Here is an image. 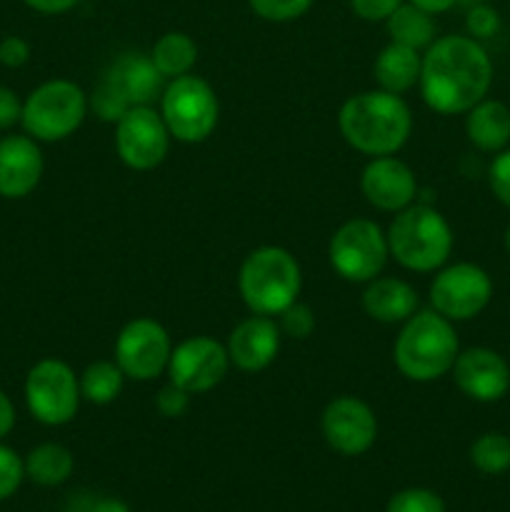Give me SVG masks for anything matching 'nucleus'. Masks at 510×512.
Masks as SVG:
<instances>
[{"label": "nucleus", "mask_w": 510, "mask_h": 512, "mask_svg": "<svg viewBox=\"0 0 510 512\" xmlns=\"http://www.w3.org/2000/svg\"><path fill=\"white\" fill-rule=\"evenodd\" d=\"M493 63L470 35H443L425 48L418 88L425 105L440 115L468 113L488 95Z\"/></svg>", "instance_id": "obj_1"}, {"label": "nucleus", "mask_w": 510, "mask_h": 512, "mask_svg": "<svg viewBox=\"0 0 510 512\" xmlns=\"http://www.w3.org/2000/svg\"><path fill=\"white\" fill-rule=\"evenodd\" d=\"M340 135L358 153L378 158L395 155L413 133V113L400 95L365 90L350 95L338 113Z\"/></svg>", "instance_id": "obj_2"}, {"label": "nucleus", "mask_w": 510, "mask_h": 512, "mask_svg": "<svg viewBox=\"0 0 510 512\" xmlns=\"http://www.w3.org/2000/svg\"><path fill=\"white\" fill-rule=\"evenodd\" d=\"M460 353L453 323L435 310L410 315L393 345V363L413 383H433L453 370Z\"/></svg>", "instance_id": "obj_3"}, {"label": "nucleus", "mask_w": 510, "mask_h": 512, "mask_svg": "<svg viewBox=\"0 0 510 512\" xmlns=\"http://www.w3.org/2000/svg\"><path fill=\"white\" fill-rule=\"evenodd\" d=\"M303 270L295 255L280 245L255 248L240 265L238 290L250 313L278 318L298 300Z\"/></svg>", "instance_id": "obj_4"}, {"label": "nucleus", "mask_w": 510, "mask_h": 512, "mask_svg": "<svg viewBox=\"0 0 510 512\" xmlns=\"http://www.w3.org/2000/svg\"><path fill=\"white\" fill-rule=\"evenodd\" d=\"M390 258L413 273H433L445 265L453 250V230L433 205L413 203L395 213L385 230Z\"/></svg>", "instance_id": "obj_5"}, {"label": "nucleus", "mask_w": 510, "mask_h": 512, "mask_svg": "<svg viewBox=\"0 0 510 512\" xmlns=\"http://www.w3.org/2000/svg\"><path fill=\"white\" fill-rule=\"evenodd\" d=\"M90 100L78 83L65 78L38 85L23 100L20 125L38 143H58L83 125Z\"/></svg>", "instance_id": "obj_6"}, {"label": "nucleus", "mask_w": 510, "mask_h": 512, "mask_svg": "<svg viewBox=\"0 0 510 512\" xmlns=\"http://www.w3.org/2000/svg\"><path fill=\"white\" fill-rule=\"evenodd\" d=\"M160 115L180 143H203L218 128L220 103L213 85L198 75L168 80L160 95Z\"/></svg>", "instance_id": "obj_7"}, {"label": "nucleus", "mask_w": 510, "mask_h": 512, "mask_svg": "<svg viewBox=\"0 0 510 512\" xmlns=\"http://www.w3.org/2000/svg\"><path fill=\"white\" fill-rule=\"evenodd\" d=\"M23 393L28 413L48 428L68 425L83 403L78 375L58 358L38 360L25 375Z\"/></svg>", "instance_id": "obj_8"}, {"label": "nucleus", "mask_w": 510, "mask_h": 512, "mask_svg": "<svg viewBox=\"0 0 510 512\" xmlns=\"http://www.w3.org/2000/svg\"><path fill=\"white\" fill-rule=\"evenodd\" d=\"M388 258V235L368 218L343 223L328 243L330 268L348 283H370L383 273Z\"/></svg>", "instance_id": "obj_9"}, {"label": "nucleus", "mask_w": 510, "mask_h": 512, "mask_svg": "<svg viewBox=\"0 0 510 512\" xmlns=\"http://www.w3.org/2000/svg\"><path fill=\"white\" fill-rule=\"evenodd\" d=\"M168 125L153 105H135L115 123V150L130 170H153L168 158Z\"/></svg>", "instance_id": "obj_10"}, {"label": "nucleus", "mask_w": 510, "mask_h": 512, "mask_svg": "<svg viewBox=\"0 0 510 512\" xmlns=\"http://www.w3.org/2000/svg\"><path fill=\"white\" fill-rule=\"evenodd\" d=\"M170 353L173 343L168 330L153 318L130 320L115 338V363L135 383H150L168 370Z\"/></svg>", "instance_id": "obj_11"}, {"label": "nucleus", "mask_w": 510, "mask_h": 512, "mask_svg": "<svg viewBox=\"0 0 510 512\" xmlns=\"http://www.w3.org/2000/svg\"><path fill=\"white\" fill-rule=\"evenodd\" d=\"M493 295V283L488 273L473 263H455L440 268L430 283V303L435 313L450 323L470 320L485 310Z\"/></svg>", "instance_id": "obj_12"}, {"label": "nucleus", "mask_w": 510, "mask_h": 512, "mask_svg": "<svg viewBox=\"0 0 510 512\" xmlns=\"http://www.w3.org/2000/svg\"><path fill=\"white\" fill-rule=\"evenodd\" d=\"M230 370L228 348L210 335H193L178 343L168 360L170 383L180 385L190 395L218 388Z\"/></svg>", "instance_id": "obj_13"}, {"label": "nucleus", "mask_w": 510, "mask_h": 512, "mask_svg": "<svg viewBox=\"0 0 510 512\" xmlns=\"http://www.w3.org/2000/svg\"><path fill=\"white\" fill-rule=\"evenodd\" d=\"M320 428H323L325 443L345 458H358L368 453L378 440L375 410L355 395H340L330 400L320 418Z\"/></svg>", "instance_id": "obj_14"}, {"label": "nucleus", "mask_w": 510, "mask_h": 512, "mask_svg": "<svg viewBox=\"0 0 510 512\" xmlns=\"http://www.w3.org/2000/svg\"><path fill=\"white\" fill-rule=\"evenodd\" d=\"M360 190L373 208L383 213H400L418 198V178L405 160L395 155H378L363 168Z\"/></svg>", "instance_id": "obj_15"}, {"label": "nucleus", "mask_w": 510, "mask_h": 512, "mask_svg": "<svg viewBox=\"0 0 510 512\" xmlns=\"http://www.w3.org/2000/svg\"><path fill=\"white\" fill-rule=\"evenodd\" d=\"M450 373L460 393L478 403H495L510 388L508 363L490 348H468L458 353Z\"/></svg>", "instance_id": "obj_16"}, {"label": "nucleus", "mask_w": 510, "mask_h": 512, "mask_svg": "<svg viewBox=\"0 0 510 512\" xmlns=\"http://www.w3.org/2000/svg\"><path fill=\"white\" fill-rule=\"evenodd\" d=\"M283 333L278 328V320L268 315H250L240 320L228 335V358L243 373H260L268 368L280 353Z\"/></svg>", "instance_id": "obj_17"}, {"label": "nucleus", "mask_w": 510, "mask_h": 512, "mask_svg": "<svg viewBox=\"0 0 510 512\" xmlns=\"http://www.w3.org/2000/svg\"><path fill=\"white\" fill-rule=\"evenodd\" d=\"M45 160L38 140L25 135L0 138V198L23 200L43 178Z\"/></svg>", "instance_id": "obj_18"}, {"label": "nucleus", "mask_w": 510, "mask_h": 512, "mask_svg": "<svg viewBox=\"0 0 510 512\" xmlns=\"http://www.w3.org/2000/svg\"><path fill=\"white\" fill-rule=\"evenodd\" d=\"M100 80L118 95V100L128 110L135 105H153L168 85L160 70L155 68L153 58L140 53L120 55Z\"/></svg>", "instance_id": "obj_19"}, {"label": "nucleus", "mask_w": 510, "mask_h": 512, "mask_svg": "<svg viewBox=\"0 0 510 512\" xmlns=\"http://www.w3.org/2000/svg\"><path fill=\"white\" fill-rule=\"evenodd\" d=\"M363 310L370 320L383 325H403L418 310V293L400 278H373L365 283Z\"/></svg>", "instance_id": "obj_20"}, {"label": "nucleus", "mask_w": 510, "mask_h": 512, "mask_svg": "<svg viewBox=\"0 0 510 512\" xmlns=\"http://www.w3.org/2000/svg\"><path fill=\"white\" fill-rule=\"evenodd\" d=\"M420 65H423V55L420 50L408 48L400 43H388L380 55L375 58L373 75L380 90L388 93L403 95L413 90L420 80Z\"/></svg>", "instance_id": "obj_21"}, {"label": "nucleus", "mask_w": 510, "mask_h": 512, "mask_svg": "<svg viewBox=\"0 0 510 512\" xmlns=\"http://www.w3.org/2000/svg\"><path fill=\"white\" fill-rule=\"evenodd\" d=\"M465 133L475 148L500 153L510 140V108L500 100H480L468 110Z\"/></svg>", "instance_id": "obj_22"}, {"label": "nucleus", "mask_w": 510, "mask_h": 512, "mask_svg": "<svg viewBox=\"0 0 510 512\" xmlns=\"http://www.w3.org/2000/svg\"><path fill=\"white\" fill-rule=\"evenodd\" d=\"M150 58L165 80L183 78V75H190V70L198 63V45L188 33L170 30L155 40Z\"/></svg>", "instance_id": "obj_23"}, {"label": "nucleus", "mask_w": 510, "mask_h": 512, "mask_svg": "<svg viewBox=\"0 0 510 512\" xmlns=\"http://www.w3.org/2000/svg\"><path fill=\"white\" fill-rule=\"evenodd\" d=\"M75 458L65 445L60 443H43L33 448L25 458V478L33 480L35 485L43 488H55L63 485L73 475Z\"/></svg>", "instance_id": "obj_24"}, {"label": "nucleus", "mask_w": 510, "mask_h": 512, "mask_svg": "<svg viewBox=\"0 0 510 512\" xmlns=\"http://www.w3.org/2000/svg\"><path fill=\"white\" fill-rule=\"evenodd\" d=\"M385 28H388L390 43L408 45V48L425 50L435 40V20L433 15L420 10L418 5L403 3L388 20H385Z\"/></svg>", "instance_id": "obj_25"}, {"label": "nucleus", "mask_w": 510, "mask_h": 512, "mask_svg": "<svg viewBox=\"0 0 510 512\" xmlns=\"http://www.w3.org/2000/svg\"><path fill=\"white\" fill-rule=\"evenodd\" d=\"M80 380V395L85 403L90 405H110L120 398L125 385L123 370L118 368L115 360H98L90 363L83 373L78 375Z\"/></svg>", "instance_id": "obj_26"}, {"label": "nucleus", "mask_w": 510, "mask_h": 512, "mask_svg": "<svg viewBox=\"0 0 510 512\" xmlns=\"http://www.w3.org/2000/svg\"><path fill=\"white\" fill-rule=\"evenodd\" d=\"M470 463L485 475H500L510 468V438L500 433L480 435L470 445Z\"/></svg>", "instance_id": "obj_27"}, {"label": "nucleus", "mask_w": 510, "mask_h": 512, "mask_svg": "<svg viewBox=\"0 0 510 512\" xmlns=\"http://www.w3.org/2000/svg\"><path fill=\"white\" fill-rule=\"evenodd\" d=\"M385 512H445V503L438 493L425 488H408L388 500Z\"/></svg>", "instance_id": "obj_28"}, {"label": "nucleus", "mask_w": 510, "mask_h": 512, "mask_svg": "<svg viewBox=\"0 0 510 512\" xmlns=\"http://www.w3.org/2000/svg\"><path fill=\"white\" fill-rule=\"evenodd\" d=\"M250 10L268 23H290L305 15L313 0H248Z\"/></svg>", "instance_id": "obj_29"}, {"label": "nucleus", "mask_w": 510, "mask_h": 512, "mask_svg": "<svg viewBox=\"0 0 510 512\" xmlns=\"http://www.w3.org/2000/svg\"><path fill=\"white\" fill-rule=\"evenodd\" d=\"M278 328H280V333L288 335V338H293V340L310 338L315 330L313 308L305 303H300V300H295L293 305H288V308L278 315Z\"/></svg>", "instance_id": "obj_30"}, {"label": "nucleus", "mask_w": 510, "mask_h": 512, "mask_svg": "<svg viewBox=\"0 0 510 512\" xmlns=\"http://www.w3.org/2000/svg\"><path fill=\"white\" fill-rule=\"evenodd\" d=\"M25 478V460L13 448L0 443V500L18 493Z\"/></svg>", "instance_id": "obj_31"}, {"label": "nucleus", "mask_w": 510, "mask_h": 512, "mask_svg": "<svg viewBox=\"0 0 510 512\" xmlns=\"http://www.w3.org/2000/svg\"><path fill=\"white\" fill-rule=\"evenodd\" d=\"M155 408L163 418H183L190 408V393L175 383L163 385L155 395Z\"/></svg>", "instance_id": "obj_32"}, {"label": "nucleus", "mask_w": 510, "mask_h": 512, "mask_svg": "<svg viewBox=\"0 0 510 512\" xmlns=\"http://www.w3.org/2000/svg\"><path fill=\"white\" fill-rule=\"evenodd\" d=\"M465 23H468L470 38H493L500 28V15L490 5H475Z\"/></svg>", "instance_id": "obj_33"}, {"label": "nucleus", "mask_w": 510, "mask_h": 512, "mask_svg": "<svg viewBox=\"0 0 510 512\" xmlns=\"http://www.w3.org/2000/svg\"><path fill=\"white\" fill-rule=\"evenodd\" d=\"M488 178L495 198L510 208V150H503V153L490 163Z\"/></svg>", "instance_id": "obj_34"}, {"label": "nucleus", "mask_w": 510, "mask_h": 512, "mask_svg": "<svg viewBox=\"0 0 510 512\" xmlns=\"http://www.w3.org/2000/svg\"><path fill=\"white\" fill-rule=\"evenodd\" d=\"M403 3L405 0H350V8L360 20H368V23L383 20L385 23Z\"/></svg>", "instance_id": "obj_35"}, {"label": "nucleus", "mask_w": 510, "mask_h": 512, "mask_svg": "<svg viewBox=\"0 0 510 512\" xmlns=\"http://www.w3.org/2000/svg\"><path fill=\"white\" fill-rule=\"evenodd\" d=\"M30 60V43L20 35H8L0 40V63L5 68H23Z\"/></svg>", "instance_id": "obj_36"}, {"label": "nucleus", "mask_w": 510, "mask_h": 512, "mask_svg": "<svg viewBox=\"0 0 510 512\" xmlns=\"http://www.w3.org/2000/svg\"><path fill=\"white\" fill-rule=\"evenodd\" d=\"M20 115H23V100L13 88L0 85V130H8L20 123Z\"/></svg>", "instance_id": "obj_37"}, {"label": "nucleus", "mask_w": 510, "mask_h": 512, "mask_svg": "<svg viewBox=\"0 0 510 512\" xmlns=\"http://www.w3.org/2000/svg\"><path fill=\"white\" fill-rule=\"evenodd\" d=\"M30 10L35 13H43V15H60V13H68L78 5V0H23Z\"/></svg>", "instance_id": "obj_38"}, {"label": "nucleus", "mask_w": 510, "mask_h": 512, "mask_svg": "<svg viewBox=\"0 0 510 512\" xmlns=\"http://www.w3.org/2000/svg\"><path fill=\"white\" fill-rule=\"evenodd\" d=\"M15 428V405L13 400L8 398L5 390H0V440L5 435H10V430Z\"/></svg>", "instance_id": "obj_39"}, {"label": "nucleus", "mask_w": 510, "mask_h": 512, "mask_svg": "<svg viewBox=\"0 0 510 512\" xmlns=\"http://www.w3.org/2000/svg\"><path fill=\"white\" fill-rule=\"evenodd\" d=\"M408 3L418 5L420 10H425V13L438 15V13H445V10L453 8L455 0H408Z\"/></svg>", "instance_id": "obj_40"}, {"label": "nucleus", "mask_w": 510, "mask_h": 512, "mask_svg": "<svg viewBox=\"0 0 510 512\" xmlns=\"http://www.w3.org/2000/svg\"><path fill=\"white\" fill-rule=\"evenodd\" d=\"M90 512H130L128 505L123 500H115V498H103L98 503H93Z\"/></svg>", "instance_id": "obj_41"}, {"label": "nucleus", "mask_w": 510, "mask_h": 512, "mask_svg": "<svg viewBox=\"0 0 510 512\" xmlns=\"http://www.w3.org/2000/svg\"><path fill=\"white\" fill-rule=\"evenodd\" d=\"M505 248L510 250V225H508V230H505Z\"/></svg>", "instance_id": "obj_42"}, {"label": "nucleus", "mask_w": 510, "mask_h": 512, "mask_svg": "<svg viewBox=\"0 0 510 512\" xmlns=\"http://www.w3.org/2000/svg\"><path fill=\"white\" fill-rule=\"evenodd\" d=\"M0 65H3V63H0Z\"/></svg>", "instance_id": "obj_43"}]
</instances>
